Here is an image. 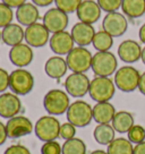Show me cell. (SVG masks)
I'll list each match as a JSON object with an SVG mask.
<instances>
[{"label": "cell", "instance_id": "obj_1", "mask_svg": "<svg viewBox=\"0 0 145 154\" xmlns=\"http://www.w3.org/2000/svg\"><path fill=\"white\" fill-rule=\"evenodd\" d=\"M70 106L69 94L60 88H52L45 93L43 97V108L51 116H61L66 113Z\"/></svg>", "mask_w": 145, "mask_h": 154}, {"label": "cell", "instance_id": "obj_2", "mask_svg": "<svg viewBox=\"0 0 145 154\" xmlns=\"http://www.w3.org/2000/svg\"><path fill=\"white\" fill-rule=\"evenodd\" d=\"M61 124L56 116H42L34 125V134L41 142L57 140L60 137Z\"/></svg>", "mask_w": 145, "mask_h": 154}, {"label": "cell", "instance_id": "obj_3", "mask_svg": "<svg viewBox=\"0 0 145 154\" xmlns=\"http://www.w3.org/2000/svg\"><path fill=\"white\" fill-rule=\"evenodd\" d=\"M66 117L69 122L75 127H86L93 120V106H91L86 101L76 100L68 108Z\"/></svg>", "mask_w": 145, "mask_h": 154}, {"label": "cell", "instance_id": "obj_4", "mask_svg": "<svg viewBox=\"0 0 145 154\" xmlns=\"http://www.w3.org/2000/svg\"><path fill=\"white\" fill-rule=\"evenodd\" d=\"M116 84L110 77L95 76L91 81L88 94L93 101L108 102L116 93Z\"/></svg>", "mask_w": 145, "mask_h": 154}, {"label": "cell", "instance_id": "obj_5", "mask_svg": "<svg viewBox=\"0 0 145 154\" xmlns=\"http://www.w3.org/2000/svg\"><path fill=\"white\" fill-rule=\"evenodd\" d=\"M34 76L25 68H16L10 72L9 88L18 96L27 95L34 88Z\"/></svg>", "mask_w": 145, "mask_h": 154}, {"label": "cell", "instance_id": "obj_6", "mask_svg": "<svg viewBox=\"0 0 145 154\" xmlns=\"http://www.w3.org/2000/svg\"><path fill=\"white\" fill-rule=\"evenodd\" d=\"M140 72L133 66H122L115 72L113 82L121 92L131 93L138 90Z\"/></svg>", "mask_w": 145, "mask_h": 154}, {"label": "cell", "instance_id": "obj_7", "mask_svg": "<svg viewBox=\"0 0 145 154\" xmlns=\"http://www.w3.org/2000/svg\"><path fill=\"white\" fill-rule=\"evenodd\" d=\"M118 60L116 56L110 51H97L93 54L92 67L95 76L110 77L117 72Z\"/></svg>", "mask_w": 145, "mask_h": 154}, {"label": "cell", "instance_id": "obj_8", "mask_svg": "<svg viewBox=\"0 0 145 154\" xmlns=\"http://www.w3.org/2000/svg\"><path fill=\"white\" fill-rule=\"evenodd\" d=\"M93 54L86 47H75L66 56L68 68L72 72H85L92 67Z\"/></svg>", "mask_w": 145, "mask_h": 154}, {"label": "cell", "instance_id": "obj_9", "mask_svg": "<svg viewBox=\"0 0 145 154\" xmlns=\"http://www.w3.org/2000/svg\"><path fill=\"white\" fill-rule=\"evenodd\" d=\"M90 84H91V81L86 74L72 72L70 75L66 77L63 86H65V91L69 94V96L79 99L88 94Z\"/></svg>", "mask_w": 145, "mask_h": 154}, {"label": "cell", "instance_id": "obj_10", "mask_svg": "<svg viewBox=\"0 0 145 154\" xmlns=\"http://www.w3.org/2000/svg\"><path fill=\"white\" fill-rule=\"evenodd\" d=\"M7 134L10 140H17L34 131V125L29 118L25 116H15L6 122Z\"/></svg>", "mask_w": 145, "mask_h": 154}, {"label": "cell", "instance_id": "obj_11", "mask_svg": "<svg viewBox=\"0 0 145 154\" xmlns=\"http://www.w3.org/2000/svg\"><path fill=\"white\" fill-rule=\"evenodd\" d=\"M50 31L43 23H34L25 29V43L32 48H42L50 41Z\"/></svg>", "mask_w": 145, "mask_h": 154}, {"label": "cell", "instance_id": "obj_12", "mask_svg": "<svg viewBox=\"0 0 145 154\" xmlns=\"http://www.w3.org/2000/svg\"><path fill=\"white\" fill-rule=\"evenodd\" d=\"M128 29V22L124 14L119 11L108 13L102 20V29L113 38H119L126 33Z\"/></svg>", "mask_w": 145, "mask_h": 154}, {"label": "cell", "instance_id": "obj_13", "mask_svg": "<svg viewBox=\"0 0 145 154\" xmlns=\"http://www.w3.org/2000/svg\"><path fill=\"white\" fill-rule=\"evenodd\" d=\"M42 23L50 31V33L53 34L66 31L69 24V17L67 13L60 10L57 7H53L45 11V14L42 17Z\"/></svg>", "mask_w": 145, "mask_h": 154}, {"label": "cell", "instance_id": "obj_14", "mask_svg": "<svg viewBox=\"0 0 145 154\" xmlns=\"http://www.w3.org/2000/svg\"><path fill=\"white\" fill-rule=\"evenodd\" d=\"M49 47L54 54L57 56H67L75 48V41L70 32L61 31L53 33L49 41Z\"/></svg>", "mask_w": 145, "mask_h": 154}, {"label": "cell", "instance_id": "obj_15", "mask_svg": "<svg viewBox=\"0 0 145 154\" xmlns=\"http://www.w3.org/2000/svg\"><path fill=\"white\" fill-rule=\"evenodd\" d=\"M23 109L20 96L13 92H5L0 94V117L10 119L18 116Z\"/></svg>", "mask_w": 145, "mask_h": 154}, {"label": "cell", "instance_id": "obj_16", "mask_svg": "<svg viewBox=\"0 0 145 154\" xmlns=\"http://www.w3.org/2000/svg\"><path fill=\"white\" fill-rule=\"evenodd\" d=\"M8 57L14 66L17 68H25L33 61V48L27 43H20L10 48Z\"/></svg>", "mask_w": 145, "mask_h": 154}, {"label": "cell", "instance_id": "obj_17", "mask_svg": "<svg viewBox=\"0 0 145 154\" xmlns=\"http://www.w3.org/2000/svg\"><path fill=\"white\" fill-rule=\"evenodd\" d=\"M102 9L94 0H83L76 10V15L79 22L93 25L101 17Z\"/></svg>", "mask_w": 145, "mask_h": 154}, {"label": "cell", "instance_id": "obj_18", "mask_svg": "<svg viewBox=\"0 0 145 154\" xmlns=\"http://www.w3.org/2000/svg\"><path fill=\"white\" fill-rule=\"evenodd\" d=\"M70 33L77 47H87L92 44L94 35L97 32L93 27V25L78 22L72 26Z\"/></svg>", "mask_w": 145, "mask_h": 154}, {"label": "cell", "instance_id": "obj_19", "mask_svg": "<svg viewBox=\"0 0 145 154\" xmlns=\"http://www.w3.org/2000/svg\"><path fill=\"white\" fill-rule=\"evenodd\" d=\"M140 44L134 40H125L118 47V57L125 63H134L142 57Z\"/></svg>", "mask_w": 145, "mask_h": 154}, {"label": "cell", "instance_id": "obj_20", "mask_svg": "<svg viewBox=\"0 0 145 154\" xmlns=\"http://www.w3.org/2000/svg\"><path fill=\"white\" fill-rule=\"evenodd\" d=\"M16 19L22 26H29V25L38 23L40 19V10L39 7L34 5L33 2H25L24 5L20 6L16 13Z\"/></svg>", "mask_w": 145, "mask_h": 154}, {"label": "cell", "instance_id": "obj_21", "mask_svg": "<svg viewBox=\"0 0 145 154\" xmlns=\"http://www.w3.org/2000/svg\"><path fill=\"white\" fill-rule=\"evenodd\" d=\"M69 69L66 61V58L61 56H52L44 63V72L52 79H60L63 78L67 70Z\"/></svg>", "mask_w": 145, "mask_h": 154}, {"label": "cell", "instance_id": "obj_22", "mask_svg": "<svg viewBox=\"0 0 145 154\" xmlns=\"http://www.w3.org/2000/svg\"><path fill=\"white\" fill-rule=\"evenodd\" d=\"M2 42L8 47H14L25 41V29L20 23H11L1 29Z\"/></svg>", "mask_w": 145, "mask_h": 154}, {"label": "cell", "instance_id": "obj_23", "mask_svg": "<svg viewBox=\"0 0 145 154\" xmlns=\"http://www.w3.org/2000/svg\"><path fill=\"white\" fill-rule=\"evenodd\" d=\"M116 112V108L110 101L97 102L93 106V120L97 124H111Z\"/></svg>", "mask_w": 145, "mask_h": 154}, {"label": "cell", "instance_id": "obj_24", "mask_svg": "<svg viewBox=\"0 0 145 154\" xmlns=\"http://www.w3.org/2000/svg\"><path fill=\"white\" fill-rule=\"evenodd\" d=\"M116 133L111 124H97L93 130V137L97 144L108 146L116 138Z\"/></svg>", "mask_w": 145, "mask_h": 154}, {"label": "cell", "instance_id": "obj_25", "mask_svg": "<svg viewBox=\"0 0 145 154\" xmlns=\"http://www.w3.org/2000/svg\"><path fill=\"white\" fill-rule=\"evenodd\" d=\"M112 127L119 134H127L134 124V117L128 111H117L111 121Z\"/></svg>", "mask_w": 145, "mask_h": 154}, {"label": "cell", "instance_id": "obj_26", "mask_svg": "<svg viewBox=\"0 0 145 154\" xmlns=\"http://www.w3.org/2000/svg\"><path fill=\"white\" fill-rule=\"evenodd\" d=\"M121 9L129 18H140L145 14V0H122Z\"/></svg>", "mask_w": 145, "mask_h": 154}, {"label": "cell", "instance_id": "obj_27", "mask_svg": "<svg viewBox=\"0 0 145 154\" xmlns=\"http://www.w3.org/2000/svg\"><path fill=\"white\" fill-rule=\"evenodd\" d=\"M106 152L108 154H133L134 144L128 138L118 137L108 145Z\"/></svg>", "mask_w": 145, "mask_h": 154}, {"label": "cell", "instance_id": "obj_28", "mask_svg": "<svg viewBox=\"0 0 145 154\" xmlns=\"http://www.w3.org/2000/svg\"><path fill=\"white\" fill-rule=\"evenodd\" d=\"M92 45L97 51H110V49L113 45V36L101 29L94 35Z\"/></svg>", "mask_w": 145, "mask_h": 154}, {"label": "cell", "instance_id": "obj_29", "mask_svg": "<svg viewBox=\"0 0 145 154\" xmlns=\"http://www.w3.org/2000/svg\"><path fill=\"white\" fill-rule=\"evenodd\" d=\"M86 144L77 137L65 140L63 145V154H86Z\"/></svg>", "mask_w": 145, "mask_h": 154}, {"label": "cell", "instance_id": "obj_30", "mask_svg": "<svg viewBox=\"0 0 145 154\" xmlns=\"http://www.w3.org/2000/svg\"><path fill=\"white\" fill-rule=\"evenodd\" d=\"M14 16L15 14L13 8L1 1L0 2V29H4L7 25L11 24Z\"/></svg>", "mask_w": 145, "mask_h": 154}, {"label": "cell", "instance_id": "obj_31", "mask_svg": "<svg viewBox=\"0 0 145 154\" xmlns=\"http://www.w3.org/2000/svg\"><path fill=\"white\" fill-rule=\"evenodd\" d=\"M127 138L134 145L145 140V128L140 125H134L127 133Z\"/></svg>", "mask_w": 145, "mask_h": 154}, {"label": "cell", "instance_id": "obj_32", "mask_svg": "<svg viewBox=\"0 0 145 154\" xmlns=\"http://www.w3.org/2000/svg\"><path fill=\"white\" fill-rule=\"evenodd\" d=\"M83 0H54V5L57 8L63 10L67 14L76 13L78 6L81 5Z\"/></svg>", "mask_w": 145, "mask_h": 154}, {"label": "cell", "instance_id": "obj_33", "mask_svg": "<svg viewBox=\"0 0 145 154\" xmlns=\"http://www.w3.org/2000/svg\"><path fill=\"white\" fill-rule=\"evenodd\" d=\"M41 154H63V145H60L57 140L44 142L41 146Z\"/></svg>", "mask_w": 145, "mask_h": 154}, {"label": "cell", "instance_id": "obj_34", "mask_svg": "<svg viewBox=\"0 0 145 154\" xmlns=\"http://www.w3.org/2000/svg\"><path fill=\"white\" fill-rule=\"evenodd\" d=\"M97 2L101 7V9L108 14L117 11L119 8H121L122 0H97Z\"/></svg>", "mask_w": 145, "mask_h": 154}, {"label": "cell", "instance_id": "obj_35", "mask_svg": "<svg viewBox=\"0 0 145 154\" xmlns=\"http://www.w3.org/2000/svg\"><path fill=\"white\" fill-rule=\"evenodd\" d=\"M76 128L77 127H75L69 121L61 124V126H60V138H63V140L74 138L75 135H76Z\"/></svg>", "mask_w": 145, "mask_h": 154}, {"label": "cell", "instance_id": "obj_36", "mask_svg": "<svg viewBox=\"0 0 145 154\" xmlns=\"http://www.w3.org/2000/svg\"><path fill=\"white\" fill-rule=\"evenodd\" d=\"M4 154H32L26 146L22 144H13L5 149Z\"/></svg>", "mask_w": 145, "mask_h": 154}, {"label": "cell", "instance_id": "obj_37", "mask_svg": "<svg viewBox=\"0 0 145 154\" xmlns=\"http://www.w3.org/2000/svg\"><path fill=\"white\" fill-rule=\"evenodd\" d=\"M9 76L10 74L6 69L0 68V94L9 88Z\"/></svg>", "mask_w": 145, "mask_h": 154}, {"label": "cell", "instance_id": "obj_38", "mask_svg": "<svg viewBox=\"0 0 145 154\" xmlns=\"http://www.w3.org/2000/svg\"><path fill=\"white\" fill-rule=\"evenodd\" d=\"M8 138V134H7V127L6 124L0 121V146L6 143V140Z\"/></svg>", "mask_w": 145, "mask_h": 154}, {"label": "cell", "instance_id": "obj_39", "mask_svg": "<svg viewBox=\"0 0 145 154\" xmlns=\"http://www.w3.org/2000/svg\"><path fill=\"white\" fill-rule=\"evenodd\" d=\"M4 4L8 5L9 7H11L13 9H17L20 6L24 5L25 2H27V0H1Z\"/></svg>", "mask_w": 145, "mask_h": 154}, {"label": "cell", "instance_id": "obj_40", "mask_svg": "<svg viewBox=\"0 0 145 154\" xmlns=\"http://www.w3.org/2000/svg\"><path fill=\"white\" fill-rule=\"evenodd\" d=\"M31 1L38 7H48L54 2V0H31Z\"/></svg>", "mask_w": 145, "mask_h": 154}, {"label": "cell", "instance_id": "obj_41", "mask_svg": "<svg viewBox=\"0 0 145 154\" xmlns=\"http://www.w3.org/2000/svg\"><path fill=\"white\" fill-rule=\"evenodd\" d=\"M133 154H145V140L140 144L134 145V153Z\"/></svg>", "mask_w": 145, "mask_h": 154}, {"label": "cell", "instance_id": "obj_42", "mask_svg": "<svg viewBox=\"0 0 145 154\" xmlns=\"http://www.w3.org/2000/svg\"><path fill=\"white\" fill-rule=\"evenodd\" d=\"M138 91L145 95V72L143 74H140V84H138Z\"/></svg>", "mask_w": 145, "mask_h": 154}, {"label": "cell", "instance_id": "obj_43", "mask_svg": "<svg viewBox=\"0 0 145 154\" xmlns=\"http://www.w3.org/2000/svg\"><path fill=\"white\" fill-rule=\"evenodd\" d=\"M138 36H140V42L145 44V23L140 26V31H138Z\"/></svg>", "mask_w": 145, "mask_h": 154}, {"label": "cell", "instance_id": "obj_44", "mask_svg": "<svg viewBox=\"0 0 145 154\" xmlns=\"http://www.w3.org/2000/svg\"><path fill=\"white\" fill-rule=\"evenodd\" d=\"M90 154H108L106 151H103V149H94L93 152H91Z\"/></svg>", "mask_w": 145, "mask_h": 154}, {"label": "cell", "instance_id": "obj_45", "mask_svg": "<svg viewBox=\"0 0 145 154\" xmlns=\"http://www.w3.org/2000/svg\"><path fill=\"white\" fill-rule=\"evenodd\" d=\"M140 60H142L143 63L145 65V47L142 49V57H140Z\"/></svg>", "mask_w": 145, "mask_h": 154}, {"label": "cell", "instance_id": "obj_46", "mask_svg": "<svg viewBox=\"0 0 145 154\" xmlns=\"http://www.w3.org/2000/svg\"><path fill=\"white\" fill-rule=\"evenodd\" d=\"M2 41V33H1V31H0V42Z\"/></svg>", "mask_w": 145, "mask_h": 154}]
</instances>
